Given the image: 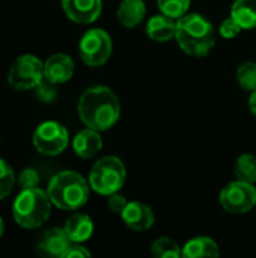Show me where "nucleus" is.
<instances>
[{
  "instance_id": "f257e3e1",
  "label": "nucleus",
  "mask_w": 256,
  "mask_h": 258,
  "mask_svg": "<svg viewBox=\"0 0 256 258\" xmlns=\"http://www.w3.org/2000/svg\"><path fill=\"white\" fill-rule=\"evenodd\" d=\"M78 115L84 125L103 132L112 128L121 115V106L112 89L94 86L86 89L78 100Z\"/></svg>"
},
{
  "instance_id": "f03ea898",
  "label": "nucleus",
  "mask_w": 256,
  "mask_h": 258,
  "mask_svg": "<svg viewBox=\"0 0 256 258\" xmlns=\"http://www.w3.org/2000/svg\"><path fill=\"white\" fill-rule=\"evenodd\" d=\"M175 38L183 51L195 57L207 56L216 44L213 24L199 14H186L178 18Z\"/></svg>"
},
{
  "instance_id": "7ed1b4c3",
  "label": "nucleus",
  "mask_w": 256,
  "mask_h": 258,
  "mask_svg": "<svg viewBox=\"0 0 256 258\" xmlns=\"http://www.w3.org/2000/svg\"><path fill=\"white\" fill-rule=\"evenodd\" d=\"M47 194L57 209L71 212L86 204L89 198V186L80 174L63 171L51 178Z\"/></svg>"
},
{
  "instance_id": "20e7f679",
  "label": "nucleus",
  "mask_w": 256,
  "mask_h": 258,
  "mask_svg": "<svg viewBox=\"0 0 256 258\" xmlns=\"http://www.w3.org/2000/svg\"><path fill=\"white\" fill-rule=\"evenodd\" d=\"M51 200L48 194L44 190L23 189V192L15 198L12 206V215L15 222L27 230L38 228L50 218L51 212Z\"/></svg>"
},
{
  "instance_id": "39448f33",
  "label": "nucleus",
  "mask_w": 256,
  "mask_h": 258,
  "mask_svg": "<svg viewBox=\"0 0 256 258\" xmlns=\"http://www.w3.org/2000/svg\"><path fill=\"white\" fill-rule=\"evenodd\" d=\"M125 174L122 160L115 156H107L94 165L89 174V184L100 195H112L124 186Z\"/></svg>"
},
{
  "instance_id": "423d86ee",
  "label": "nucleus",
  "mask_w": 256,
  "mask_h": 258,
  "mask_svg": "<svg viewBox=\"0 0 256 258\" xmlns=\"http://www.w3.org/2000/svg\"><path fill=\"white\" fill-rule=\"evenodd\" d=\"M44 79V63L33 54L17 57L8 73V82L17 91L36 88Z\"/></svg>"
},
{
  "instance_id": "0eeeda50",
  "label": "nucleus",
  "mask_w": 256,
  "mask_h": 258,
  "mask_svg": "<svg viewBox=\"0 0 256 258\" xmlns=\"http://www.w3.org/2000/svg\"><path fill=\"white\" fill-rule=\"evenodd\" d=\"M81 60L89 67H100L112 54V38L103 29H91L80 39Z\"/></svg>"
},
{
  "instance_id": "6e6552de",
  "label": "nucleus",
  "mask_w": 256,
  "mask_h": 258,
  "mask_svg": "<svg viewBox=\"0 0 256 258\" xmlns=\"http://www.w3.org/2000/svg\"><path fill=\"white\" fill-rule=\"evenodd\" d=\"M219 201L228 213L243 215L256 206V189L252 183L237 180L225 186L220 192Z\"/></svg>"
},
{
  "instance_id": "1a4fd4ad",
  "label": "nucleus",
  "mask_w": 256,
  "mask_h": 258,
  "mask_svg": "<svg viewBox=\"0 0 256 258\" xmlns=\"http://www.w3.org/2000/svg\"><path fill=\"white\" fill-rule=\"evenodd\" d=\"M68 130L56 121L42 122L33 133V145L44 156L60 154L68 145Z\"/></svg>"
},
{
  "instance_id": "9d476101",
  "label": "nucleus",
  "mask_w": 256,
  "mask_h": 258,
  "mask_svg": "<svg viewBox=\"0 0 256 258\" xmlns=\"http://www.w3.org/2000/svg\"><path fill=\"white\" fill-rule=\"evenodd\" d=\"M66 17L80 24L95 21L101 14V0H62Z\"/></svg>"
},
{
  "instance_id": "9b49d317",
  "label": "nucleus",
  "mask_w": 256,
  "mask_h": 258,
  "mask_svg": "<svg viewBox=\"0 0 256 258\" xmlns=\"http://www.w3.org/2000/svg\"><path fill=\"white\" fill-rule=\"evenodd\" d=\"M124 224L134 230V231H145L149 230L154 224V213L149 206L143 203H128L127 207L121 213Z\"/></svg>"
},
{
  "instance_id": "f8f14e48",
  "label": "nucleus",
  "mask_w": 256,
  "mask_h": 258,
  "mask_svg": "<svg viewBox=\"0 0 256 258\" xmlns=\"http://www.w3.org/2000/svg\"><path fill=\"white\" fill-rule=\"evenodd\" d=\"M74 74V62L68 54L57 53L47 59L44 63V77L53 85L68 82Z\"/></svg>"
},
{
  "instance_id": "ddd939ff",
  "label": "nucleus",
  "mask_w": 256,
  "mask_h": 258,
  "mask_svg": "<svg viewBox=\"0 0 256 258\" xmlns=\"http://www.w3.org/2000/svg\"><path fill=\"white\" fill-rule=\"evenodd\" d=\"M71 243L72 242L63 228H51L44 233L39 242V249L48 257L63 258Z\"/></svg>"
},
{
  "instance_id": "4468645a",
  "label": "nucleus",
  "mask_w": 256,
  "mask_h": 258,
  "mask_svg": "<svg viewBox=\"0 0 256 258\" xmlns=\"http://www.w3.org/2000/svg\"><path fill=\"white\" fill-rule=\"evenodd\" d=\"M103 147V139L98 133V130L94 128H84L78 132L72 141V148L75 154L81 159H91L94 157Z\"/></svg>"
},
{
  "instance_id": "2eb2a0df",
  "label": "nucleus",
  "mask_w": 256,
  "mask_h": 258,
  "mask_svg": "<svg viewBox=\"0 0 256 258\" xmlns=\"http://www.w3.org/2000/svg\"><path fill=\"white\" fill-rule=\"evenodd\" d=\"M146 33L151 39L157 42H167L177 35V21L164 14L154 15L146 24Z\"/></svg>"
},
{
  "instance_id": "dca6fc26",
  "label": "nucleus",
  "mask_w": 256,
  "mask_h": 258,
  "mask_svg": "<svg viewBox=\"0 0 256 258\" xmlns=\"http://www.w3.org/2000/svg\"><path fill=\"white\" fill-rule=\"evenodd\" d=\"M63 230H65V233L68 234V237L71 239L72 243H83L92 236L94 224H92V219L88 215L75 213L65 222Z\"/></svg>"
},
{
  "instance_id": "f3484780",
  "label": "nucleus",
  "mask_w": 256,
  "mask_h": 258,
  "mask_svg": "<svg viewBox=\"0 0 256 258\" xmlns=\"http://www.w3.org/2000/svg\"><path fill=\"white\" fill-rule=\"evenodd\" d=\"M143 0H122L118 8V18L125 27H136L145 18Z\"/></svg>"
},
{
  "instance_id": "a211bd4d",
  "label": "nucleus",
  "mask_w": 256,
  "mask_h": 258,
  "mask_svg": "<svg viewBox=\"0 0 256 258\" xmlns=\"http://www.w3.org/2000/svg\"><path fill=\"white\" fill-rule=\"evenodd\" d=\"M219 246L210 237H196L186 243L181 255L183 257H219Z\"/></svg>"
},
{
  "instance_id": "6ab92c4d",
  "label": "nucleus",
  "mask_w": 256,
  "mask_h": 258,
  "mask_svg": "<svg viewBox=\"0 0 256 258\" xmlns=\"http://www.w3.org/2000/svg\"><path fill=\"white\" fill-rule=\"evenodd\" d=\"M231 15L243 29L256 27V0H237L232 5Z\"/></svg>"
},
{
  "instance_id": "aec40b11",
  "label": "nucleus",
  "mask_w": 256,
  "mask_h": 258,
  "mask_svg": "<svg viewBox=\"0 0 256 258\" xmlns=\"http://www.w3.org/2000/svg\"><path fill=\"white\" fill-rule=\"evenodd\" d=\"M235 175L241 181L256 183V157L252 154H243L235 163Z\"/></svg>"
},
{
  "instance_id": "412c9836",
  "label": "nucleus",
  "mask_w": 256,
  "mask_h": 258,
  "mask_svg": "<svg viewBox=\"0 0 256 258\" xmlns=\"http://www.w3.org/2000/svg\"><path fill=\"white\" fill-rule=\"evenodd\" d=\"M181 252L178 243L169 237H160L152 243V255L157 258H177Z\"/></svg>"
},
{
  "instance_id": "4be33fe9",
  "label": "nucleus",
  "mask_w": 256,
  "mask_h": 258,
  "mask_svg": "<svg viewBox=\"0 0 256 258\" xmlns=\"http://www.w3.org/2000/svg\"><path fill=\"white\" fill-rule=\"evenodd\" d=\"M157 5L161 14L178 20L187 14L190 0H157Z\"/></svg>"
},
{
  "instance_id": "5701e85b",
  "label": "nucleus",
  "mask_w": 256,
  "mask_h": 258,
  "mask_svg": "<svg viewBox=\"0 0 256 258\" xmlns=\"http://www.w3.org/2000/svg\"><path fill=\"white\" fill-rule=\"evenodd\" d=\"M237 80L238 85L249 92H253L256 89V63L255 62H246L238 67L237 71Z\"/></svg>"
},
{
  "instance_id": "b1692460",
  "label": "nucleus",
  "mask_w": 256,
  "mask_h": 258,
  "mask_svg": "<svg viewBox=\"0 0 256 258\" xmlns=\"http://www.w3.org/2000/svg\"><path fill=\"white\" fill-rule=\"evenodd\" d=\"M14 183H15V175L12 168L3 159H0V200L6 198L12 192Z\"/></svg>"
},
{
  "instance_id": "393cba45",
  "label": "nucleus",
  "mask_w": 256,
  "mask_h": 258,
  "mask_svg": "<svg viewBox=\"0 0 256 258\" xmlns=\"http://www.w3.org/2000/svg\"><path fill=\"white\" fill-rule=\"evenodd\" d=\"M241 26H240V23L231 15L229 18H226L222 24H220V35L223 36V38H226V39H231V38H235L240 32H241Z\"/></svg>"
},
{
  "instance_id": "a878e982",
  "label": "nucleus",
  "mask_w": 256,
  "mask_h": 258,
  "mask_svg": "<svg viewBox=\"0 0 256 258\" xmlns=\"http://www.w3.org/2000/svg\"><path fill=\"white\" fill-rule=\"evenodd\" d=\"M18 183L23 189H33V187H38L39 184V175L35 169H24L20 177H18Z\"/></svg>"
},
{
  "instance_id": "bb28decb",
  "label": "nucleus",
  "mask_w": 256,
  "mask_h": 258,
  "mask_svg": "<svg viewBox=\"0 0 256 258\" xmlns=\"http://www.w3.org/2000/svg\"><path fill=\"white\" fill-rule=\"evenodd\" d=\"M51 85H53V83L48 82V80L45 79V82L42 80V82L36 86V88H38V97H39L42 101H51V100L54 98L56 91L53 89Z\"/></svg>"
},
{
  "instance_id": "cd10ccee",
  "label": "nucleus",
  "mask_w": 256,
  "mask_h": 258,
  "mask_svg": "<svg viewBox=\"0 0 256 258\" xmlns=\"http://www.w3.org/2000/svg\"><path fill=\"white\" fill-rule=\"evenodd\" d=\"M110 198H109V209L112 210V212H115V213H122V210L127 207V204H128V201H127V198L125 197H122V195H118V194H112V195H109Z\"/></svg>"
},
{
  "instance_id": "c85d7f7f",
  "label": "nucleus",
  "mask_w": 256,
  "mask_h": 258,
  "mask_svg": "<svg viewBox=\"0 0 256 258\" xmlns=\"http://www.w3.org/2000/svg\"><path fill=\"white\" fill-rule=\"evenodd\" d=\"M83 257H91V252L86 249V248H83V246H80V245H77V243H71V246L68 248V251L65 252V255L63 258H83Z\"/></svg>"
},
{
  "instance_id": "c756f323",
  "label": "nucleus",
  "mask_w": 256,
  "mask_h": 258,
  "mask_svg": "<svg viewBox=\"0 0 256 258\" xmlns=\"http://www.w3.org/2000/svg\"><path fill=\"white\" fill-rule=\"evenodd\" d=\"M249 106H250V110H252V113L256 116V89L252 92V95H250V100H249Z\"/></svg>"
},
{
  "instance_id": "7c9ffc66",
  "label": "nucleus",
  "mask_w": 256,
  "mask_h": 258,
  "mask_svg": "<svg viewBox=\"0 0 256 258\" xmlns=\"http://www.w3.org/2000/svg\"><path fill=\"white\" fill-rule=\"evenodd\" d=\"M3 231H5V225H3V219L0 218V237L3 236Z\"/></svg>"
}]
</instances>
